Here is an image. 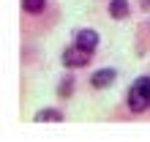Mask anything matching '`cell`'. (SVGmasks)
I'll use <instances>...</instances> for the list:
<instances>
[{"mask_svg":"<svg viewBox=\"0 0 150 142\" xmlns=\"http://www.w3.org/2000/svg\"><path fill=\"white\" fill-rule=\"evenodd\" d=\"M128 107L131 112H145L150 107V77H139L128 87Z\"/></svg>","mask_w":150,"mask_h":142,"instance_id":"cell-1","label":"cell"},{"mask_svg":"<svg viewBox=\"0 0 150 142\" xmlns=\"http://www.w3.org/2000/svg\"><path fill=\"white\" fill-rule=\"evenodd\" d=\"M63 63H66V66H74V68L87 66V63H90V49L74 44V47H68V49L63 52Z\"/></svg>","mask_w":150,"mask_h":142,"instance_id":"cell-2","label":"cell"},{"mask_svg":"<svg viewBox=\"0 0 150 142\" xmlns=\"http://www.w3.org/2000/svg\"><path fill=\"white\" fill-rule=\"evenodd\" d=\"M74 44H79V47H85V49H90V52H93L96 47H98V33L90 30V28H85V30H79V33H76Z\"/></svg>","mask_w":150,"mask_h":142,"instance_id":"cell-3","label":"cell"},{"mask_svg":"<svg viewBox=\"0 0 150 142\" xmlns=\"http://www.w3.org/2000/svg\"><path fill=\"white\" fill-rule=\"evenodd\" d=\"M115 77H117V74H115L112 68H101V71H96V74H93L90 85H93V87H107V85L115 82Z\"/></svg>","mask_w":150,"mask_h":142,"instance_id":"cell-4","label":"cell"},{"mask_svg":"<svg viewBox=\"0 0 150 142\" xmlns=\"http://www.w3.org/2000/svg\"><path fill=\"white\" fill-rule=\"evenodd\" d=\"M109 14H112V19H126L128 16V0H112Z\"/></svg>","mask_w":150,"mask_h":142,"instance_id":"cell-5","label":"cell"},{"mask_svg":"<svg viewBox=\"0 0 150 142\" xmlns=\"http://www.w3.org/2000/svg\"><path fill=\"white\" fill-rule=\"evenodd\" d=\"M36 120L38 123H57V120H63V115L57 109H41V112H36Z\"/></svg>","mask_w":150,"mask_h":142,"instance_id":"cell-6","label":"cell"},{"mask_svg":"<svg viewBox=\"0 0 150 142\" xmlns=\"http://www.w3.org/2000/svg\"><path fill=\"white\" fill-rule=\"evenodd\" d=\"M22 8L28 14H41L47 8V0H22Z\"/></svg>","mask_w":150,"mask_h":142,"instance_id":"cell-7","label":"cell"},{"mask_svg":"<svg viewBox=\"0 0 150 142\" xmlns=\"http://www.w3.org/2000/svg\"><path fill=\"white\" fill-rule=\"evenodd\" d=\"M71 82H74V77H71V79H66V82H63V87H60V93H63V96H68V90H71Z\"/></svg>","mask_w":150,"mask_h":142,"instance_id":"cell-8","label":"cell"},{"mask_svg":"<svg viewBox=\"0 0 150 142\" xmlns=\"http://www.w3.org/2000/svg\"><path fill=\"white\" fill-rule=\"evenodd\" d=\"M142 6H145V8H150V0H142Z\"/></svg>","mask_w":150,"mask_h":142,"instance_id":"cell-9","label":"cell"}]
</instances>
